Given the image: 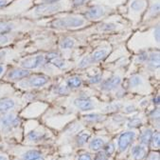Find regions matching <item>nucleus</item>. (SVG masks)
Masks as SVG:
<instances>
[{
    "instance_id": "obj_1",
    "label": "nucleus",
    "mask_w": 160,
    "mask_h": 160,
    "mask_svg": "<svg viewBox=\"0 0 160 160\" xmlns=\"http://www.w3.org/2000/svg\"><path fill=\"white\" fill-rule=\"evenodd\" d=\"M55 78L42 74V73H32L27 78L13 84L14 88L23 90L26 91H36L43 89H48Z\"/></svg>"
},
{
    "instance_id": "obj_2",
    "label": "nucleus",
    "mask_w": 160,
    "mask_h": 160,
    "mask_svg": "<svg viewBox=\"0 0 160 160\" xmlns=\"http://www.w3.org/2000/svg\"><path fill=\"white\" fill-rule=\"evenodd\" d=\"M149 78L150 76L144 72L132 73L125 78L123 82V87L125 88L127 92L131 91L139 94L149 93L153 88Z\"/></svg>"
},
{
    "instance_id": "obj_3",
    "label": "nucleus",
    "mask_w": 160,
    "mask_h": 160,
    "mask_svg": "<svg viewBox=\"0 0 160 160\" xmlns=\"http://www.w3.org/2000/svg\"><path fill=\"white\" fill-rule=\"evenodd\" d=\"M125 76L126 74L120 72L112 73L111 74H109L99 86L96 87V90L102 93H114L116 91L123 86Z\"/></svg>"
},
{
    "instance_id": "obj_4",
    "label": "nucleus",
    "mask_w": 160,
    "mask_h": 160,
    "mask_svg": "<svg viewBox=\"0 0 160 160\" xmlns=\"http://www.w3.org/2000/svg\"><path fill=\"white\" fill-rule=\"evenodd\" d=\"M87 19L79 15H69L54 19L50 25L56 29H67V30H75L82 28L86 25Z\"/></svg>"
},
{
    "instance_id": "obj_5",
    "label": "nucleus",
    "mask_w": 160,
    "mask_h": 160,
    "mask_svg": "<svg viewBox=\"0 0 160 160\" xmlns=\"http://www.w3.org/2000/svg\"><path fill=\"white\" fill-rule=\"evenodd\" d=\"M21 118L15 112H10L0 115V131L3 135H9L18 129Z\"/></svg>"
},
{
    "instance_id": "obj_6",
    "label": "nucleus",
    "mask_w": 160,
    "mask_h": 160,
    "mask_svg": "<svg viewBox=\"0 0 160 160\" xmlns=\"http://www.w3.org/2000/svg\"><path fill=\"white\" fill-rule=\"evenodd\" d=\"M76 93L77 95H75L74 99L72 100V104L73 106L83 113L86 112H90V111H94L96 108L98 107V101L95 97H82V95H79L77 92H73Z\"/></svg>"
},
{
    "instance_id": "obj_7",
    "label": "nucleus",
    "mask_w": 160,
    "mask_h": 160,
    "mask_svg": "<svg viewBox=\"0 0 160 160\" xmlns=\"http://www.w3.org/2000/svg\"><path fill=\"white\" fill-rule=\"evenodd\" d=\"M31 74H32V72L16 66V67H12L11 69H8L6 74H4L2 80L6 83L13 85V84L23 80V79L27 78Z\"/></svg>"
},
{
    "instance_id": "obj_8",
    "label": "nucleus",
    "mask_w": 160,
    "mask_h": 160,
    "mask_svg": "<svg viewBox=\"0 0 160 160\" xmlns=\"http://www.w3.org/2000/svg\"><path fill=\"white\" fill-rule=\"evenodd\" d=\"M63 9V4L60 1L53 2V3H45L40 4L37 7H35L32 11V14L35 17H41V16H47L51 15L56 13H59Z\"/></svg>"
},
{
    "instance_id": "obj_9",
    "label": "nucleus",
    "mask_w": 160,
    "mask_h": 160,
    "mask_svg": "<svg viewBox=\"0 0 160 160\" xmlns=\"http://www.w3.org/2000/svg\"><path fill=\"white\" fill-rule=\"evenodd\" d=\"M159 67H160V58H159V51H152L149 52L148 58L145 64L143 65L144 73L147 74L149 76H154L155 74L159 75Z\"/></svg>"
},
{
    "instance_id": "obj_10",
    "label": "nucleus",
    "mask_w": 160,
    "mask_h": 160,
    "mask_svg": "<svg viewBox=\"0 0 160 160\" xmlns=\"http://www.w3.org/2000/svg\"><path fill=\"white\" fill-rule=\"evenodd\" d=\"M62 79L67 84V86L71 90L72 93L76 92L85 87L83 77L82 76L81 74H77V73L66 74L62 75Z\"/></svg>"
},
{
    "instance_id": "obj_11",
    "label": "nucleus",
    "mask_w": 160,
    "mask_h": 160,
    "mask_svg": "<svg viewBox=\"0 0 160 160\" xmlns=\"http://www.w3.org/2000/svg\"><path fill=\"white\" fill-rule=\"evenodd\" d=\"M138 136V134L134 130H128L123 133H121L118 137V149L119 152H124L128 150L130 146L133 145L136 138Z\"/></svg>"
},
{
    "instance_id": "obj_12",
    "label": "nucleus",
    "mask_w": 160,
    "mask_h": 160,
    "mask_svg": "<svg viewBox=\"0 0 160 160\" xmlns=\"http://www.w3.org/2000/svg\"><path fill=\"white\" fill-rule=\"evenodd\" d=\"M107 12L108 11L106 7L102 5H94L86 10V12L84 13V16L86 19L89 20H98L102 18L107 14Z\"/></svg>"
},
{
    "instance_id": "obj_13",
    "label": "nucleus",
    "mask_w": 160,
    "mask_h": 160,
    "mask_svg": "<svg viewBox=\"0 0 160 160\" xmlns=\"http://www.w3.org/2000/svg\"><path fill=\"white\" fill-rule=\"evenodd\" d=\"M17 106V101L14 97H5L0 98V115L10 112H14Z\"/></svg>"
},
{
    "instance_id": "obj_14",
    "label": "nucleus",
    "mask_w": 160,
    "mask_h": 160,
    "mask_svg": "<svg viewBox=\"0 0 160 160\" xmlns=\"http://www.w3.org/2000/svg\"><path fill=\"white\" fill-rule=\"evenodd\" d=\"M148 147L142 144H136L131 149V154L134 160H144L148 155Z\"/></svg>"
},
{
    "instance_id": "obj_15",
    "label": "nucleus",
    "mask_w": 160,
    "mask_h": 160,
    "mask_svg": "<svg viewBox=\"0 0 160 160\" xmlns=\"http://www.w3.org/2000/svg\"><path fill=\"white\" fill-rule=\"evenodd\" d=\"M26 138L28 142L31 143H39L42 142L44 140H46L47 138V134L45 132L42 131H38V130H32L27 134Z\"/></svg>"
},
{
    "instance_id": "obj_16",
    "label": "nucleus",
    "mask_w": 160,
    "mask_h": 160,
    "mask_svg": "<svg viewBox=\"0 0 160 160\" xmlns=\"http://www.w3.org/2000/svg\"><path fill=\"white\" fill-rule=\"evenodd\" d=\"M91 133L87 130H82L81 132H79L76 136H75V139H74V142H75V145L78 147V148H81V147H83L85 146L90 137H91Z\"/></svg>"
},
{
    "instance_id": "obj_17",
    "label": "nucleus",
    "mask_w": 160,
    "mask_h": 160,
    "mask_svg": "<svg viewBox=\"0 0 160 160\" xmlns=\"http://www.w3.org/2000/svg\"><path fill=\"white\" fill-rule=\"evenodd\" d=\"M105 143H106V140L104 138H102L101 136H96L88 141V149L92 152H97L102 150Z\"/></svg>"
},
{
    "instance_id": "obj_18",
    "label": "nucleus",
    "mask_w": 160,
    "mask_h": 160,
    "mask_svg": "<svg viewBox=\"0 0 160 160\" xmlns=\"http://www.w3.org/2000/svg\"><path fill=\"white\" fill-rule=\"evenodd\" d=\"M76 40L70 36H63L59 41V48L62 51H70L76 47Z\"/></svg>"
},
{
    "instance_id": "obj_19",
    "label": "nucleus",
    "mask_w": 160,
    "mask_h": 160,
    "mask_svg": "<svg viewBox=\"0 0 160 160\" xmlns=\"http://www.w3.org/2000/svg\"><path fill=\"white\" fill-rule=\"evenodd\" d=\"M152 135H153V130L152 128H145L139 135V138H138L139 144H142V145L148 147L150 145Z\"/></svg>"
},
{
    "instance_id": "obj_20",
    "label": "nucleus",
    "mask_w": 160,
    "mask_h": 160,
    "mask_svg": "<svg viewBox=\"0 0 160 160\" xmlns=\"http://www.w3.org/2000/svg\"><path fill=\"white\" fill-rule=\"evenodd\" d=\"M83 120L87 123H100L106 119V115L102 113H87L82 116Z\"/></svg>"
},
{
    "instance_id": "obj_21",
    "label": "nucleus",
    "mask_w": 160,
    "mask_h": 160,
    "mask_svg": "<svg viewBox=\"0 0 160 160\" xmlns=\"http://www.w3.org/2000/svg\"><path fill=\"white\" fill-rule=\"evenodd\" d=\"M147 3L145 0H132L130 3V9L134 13H141L145 10Z\"/></svg>"
},
{
    "instance_id": "obj_22",
    "label": "nucleus",
    "mask_w": 160,
    "mask_h": 160,
    "mask_svg": "<svg viewBox=\"0 0 160 160\" xmlns=\"http://www.w3.org/2000/svg\"><path fill=\"white\" fill-rule=\"evenodd\" d=\"M40 156H43L42 152L38 150H35V149H32V150H28L26 151L21 158L22 160H35L37 158H39Z\"/></svg>"
},
{
    "instance_id": "obj_23",
    "label": "nucleus",
    "mask_w": 160,
    "mask_h": 160,
    "mask_svg": "<svg viewBox=\"0 0 160 160\" xmlns=\"http://www.w3.org/2000/svg\"><path fill=\"white\" fill-rule=\"evenodd\" d=\"M122 107H123V104L121 102H118V101L112 102V103H108L107 105H105V107L103 108V111L106 113H116L121 111Z\"/></svg>"
},
{
    "instance_id": "obj_24",
    "label": "nucleus",
    "mask_w": 160,
    "mask_h": 160,
    "mask_svg": "<svg viewBox=\"0 0 160 160\" xmlns=\"http://www.w3.org/2000/svg\"><path fill=\"white\" fill-rule=\"evenodd\" d=\"M143 125V119L139 116H132L126 120V126L129 129H136Z\"/></svg>"
},
{
    "instance_id": "obj_25",
    "label": "nucleus",
    "mask_w": 160,
    "mask_h": 160,
    "mask_svg": "<svg viewBox=\"0 0 160 160\" xmlns=\"http://www.w3.org/2000/svg\"><path fill=\"white\" fill-rule=\"evenodd\" d=\"M14 87L12 84L3 82L0 83V98L1 97H9V94L14 91Z\"/></svg>"
},
{
    "instance_id": "obj_26",
    "label": "nucleus",
    "mask_w": 160,
    "mask_h": 160,
    "mask_svg": "<svg viewBox=\"0 0 160 160\" xmlns=\"http://www.w3.org/2000/svg\"><path fill=\"white\" fill-rule=\"evenodd\" d=\"M15 29V25L8 21H0V35H9Z\"/></svg>"
},
{
    "instance_id": "obj_27",
    "label": "nucleus",
    "mask_w": 160,
    "mask_h": 160,
    "mask_svg": "<svg viewBox=\"0 0 160 160\" xmlns=\"http://www.w3.org/2000/svg\"><path fill=\"white\" fill-rule=\"evenodd\" d=\"M118 29V25L114 22H104L99 25L98 30L102 33H111Z\"/></svg>"
},
{
    "instance_id": "obj_28",
    "label": "nucleus",
    "mask_w": 160,
    "mask_h": 160,
    "mask_svg": "<svg viewBox=\"0 0 160 160\" xmlns=\"http://www.w3.org/2000/svg\"><path fill=\"white\" fill-rule=\"evenodd\" d=\"M152 150H159L160 148V134L159 132H153V135L152 136L150 145Z\"/></svg>"
},
{
    "instance_id": "obj_29",
    "label": "nucleus",
    "mask_w": 160,
    "mask_h": 160,
    "mask_svg": "<svg viewBox=\"0 0 160 160\" xmlns=\"http://www.w3.org/2000/svg\"><path fill=\"white\" fill-rule=\"evenodd\" d=\"M102 152L108 157H111L114 154V152H116V146H115L114 142H106L105 145L102 148Z\"/></svg>"
},
{
    "instance_id": "obj_30",
    "label": "nucleus",
    "mask_w": 160,
    "mask_h": 160,
    "mask_svg": "<svg viewBox=\"0 0 160 160\" xmlns=\"http://www.w3.org/2000/svg\"><path fill=\"white\" fill-rule=\"evenodd\" d=\"M122 113L126 115V114H133L135 113H137L138 111V107L133 104V103H130V104H126V105H123L122 109H121Z\"/></svg>"
},
{
    "instance_id": "obj_31",
    "label": "nucleus",
    "mask_w": 160,
    "mask_h": 160,
    "mask_svg": "<svg viewBox=\"0 0 160 160\" xmlns=\"http://www.w3.org/2000/svg\"><path fill=\"white\" fill-rule=\"evenodd\" d=\"M148 53L149 52H141L137 57H136V64L138 65H144L145 62L147 61L148 58Z\"/></svg>"
},
{
    "instance_id": "obj_32",
    "label": "nucleus",
    "mask_w": 160,
    "mask_h": 160,
    "mask_svg": "<svg viewBox=\"0 0 160 160\" xmlns=\"http://www.w3.org/2000/svg\"><path fill=\"white\" fill-rule=\"evenodd\" d=\"M148 116L150 117V119L153 120V121H159V117H160V113H159V108L158 107H154V109H152V111H150V113H148Z\"/></svg>"
},
{
    "instance_id": "obj_33",
    "label": "nucleus",
    "mask_w": 160,
    "mask_h": 160,
    "mask_svg": "<svg viewBox=\"0 0 160 160\" xmlns=\"http://www.w3.org/2000/svg\"><path fill=\"white\" fill-rule=\"evenodd\" d=\"M158 14H159V2L157 1L156 3L154 2L152 4L151 8L149 10V15L154 17V16L158 15Z\"/></svg>"
},
{
    "instance_id": "obj_34",
    "label": "nucleus",
    "mask_w": 160,
    "mask_h": 160,
    "mask_svg": "<svg viewBox=\"0 0 160 160\" xmlns=\"http://www.w3.org/2000/svg\"><path fill=\"white\" fill-rule=\"evenodd\" d=\"M12 40V37L9 35H0V46L6 45L10 43Z\"/></svg>"
},
{
    "instance_id": "obj_35",
    "label": "nucleus",
    "mask_w": 160,
    "mask_h": 160,
    "mask_svg": "<svg viewBox=\"0 0 160 160\" xmlns=\"http://www.w3.org/2000/svg\"><path fill=\"white\" fill-rule=\"evenodd\" d=\"M93 160H109V157L102 151H99V152H97V153H96Z\"/></svg>"
},
{
    "instance_id": "obj_36",
    "label": "nucleus",
    "mask_w": 160,
    "mask_h": 160,
    "mask_svg": "<svg viewBox=\"0 0 160 160\" xmlns=\"http://www.w3.org/2000/svg\"><path fill=\"white\" fill-rule=\"evenodd\" d=\"M78 160H93L91 153L85 152H82L78 155Z\"/></svg>"
},
{
    "instance_id": "obj_37",
    "label": "nucleus",
    "mask_w": 160,
    "mask_h": 160,
    "mask_svg": "<svg viewBox=\"0 0 160 160\" xmlns=\"http://www.w3.org/2000/svg\"><path fill=\"white\" fill-rule=\"evenodd\" d=\"M146 159L147 160H160V155L157 152H152L147 155Z\"/></svg>"
},
{
    "instance_id": "obj_38",
    "label": "nucleus",
    "mask_w": 160,
    "mask_h": 160,
    "mask_svg": "<svg viewBox=\"0 0 160 160\" xmlns=\"http://www.w3.org/2000/svg\"><path fill=\"white\" fill-rule=\"evenodd\" d=\"M87 1L88 0H71V4H72V7L78 8V7L83 6Z\"/></svg>"
},
{
    "instance_id": "obj_39",
    "label": "nucleus",
    "mask_w": 160,
    "mask_h": 160,
    "mask_svg": "<svg viewBox=\"0 0 160 160\" xmlns=\"http://www.w3.org/2000/svg\"><path fill=\"white\" fill-rule=\"evenodd\" d=\"M152 104L153 105V107H159V103H160V97H159V94H154L153 97L151 99Z\"/></svg>"
},
{
    "instance_id": "obj_40",
    "label": "nucleus",
    "mask_w": 160,
    "mask_h": 160,
    "mask_svg": "<svg viewBox=\"0 0 160 160\" xmlns=\"http://www.w3.org/2000/svg\"><path fill=\"white\" fill-rule=\"evenodd\" d=\"M7 70H8V67L6 66V64H0V81L2 80Z\"/></svg>"
},
{
    "instance_id": "obj_41",
    "label": "nucleus",
    "mask_w": 160,
    "mask_h": 160,
    "mask_svg": "<svg viewBox=\"0 0 160 160\" xmlns=\"http://www.w3.org/2000/svg\"><path fill=\"white\" fill-rule=\"evenodd\" d=\"M7 51L5 50H0V64H5V60L7 58Z\"/></svg>"
},
{
    "instance_id": "obj_42",
    "label": "nucleus",
    "mask_w": 160,
    "mask_h": 160,
    "mask_svg": "<svg viewBox=\"0 0 160 160\" xmlns=\"http://www.w3.org/2000/svg\"><path fill=\"white\" fill-rule=\"evenodd\" d=\"M10 2V0H0V8H4L6 7Z\"/></svg>"
},
{
    "instance_id": "obj_43",
    "label": "nucleus",
    "mask_w": 160,
    "mask_h": 160,
    "mask_svg": "<svg viewBox=\"0 0 160 160\" xmlns=\"http://www.w3.org/2000/svg\"><path fill=\"white\" fill-rule=\"evenodd\" d=\"M57 1H60V0H41L42 4H45V3H53V2H57Z\"/></svg>"
},
{
    "instance_id": "obj_44",
    "label": "nucleus",
    "mask_w": 160,
    "mask_h": 160,
    "mask_svg": "<svg viewBox=\"0 0 160 160\" xmlns=\"http://www.w3.org/2000/svg\"><path fill=\"white\" fill-rule=\"evenodd\" d=\"M0 160H8V157H7L6 155L0 154Z\"/></svg>"
}]
</instances>
